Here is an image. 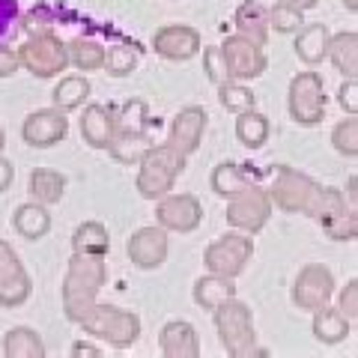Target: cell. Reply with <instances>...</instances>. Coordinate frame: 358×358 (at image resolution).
Masks as SVG:
<instances>
[{
	"label": "cell",
	"mask_w": 358,
	"mask_h": 358,
	"mask_svg": "<svg viewBox=\"0 0 358 358\" xmlns=\"http://www.w3.org/2000/svg\"><path fill=\"white\" fill-rule=\"evenodd\" d=\"M192 296H194V305L197 308H203V310H215L221 301H227L236 296V278H221V275H200L197 281H194V289H192Z\"/></svg>",
	"instance_id": "22"
},
{
	"label": "cell",
	"mask_w": 358,
	"mask_h": 358,
	"mask_svg": "<svg viewBox=\"0 0 358 358\" xmlns=\"http://www.w3.org/2000/svg\"><path fill=\"white\" fill-rule=\"evenodd\" d=\"M21 268H24V263L18 260L15 248L6 239H0V278H9V275L21 272Z\"/></svg>",
	"instance_id": "44"
},
{
	"label": "cell",
	"mask_w": 358,
	"mask_h": 358,
	"mask_svg": "<svg viewBox=\"0 0 358 358\" xmlns=\"http://www.w3.org/2000/svg\"><path fill=\"white\" fill-rule=\"evenodd\" d=\"M87 99H90V81L84 75H66L54 87V108L63 110V114L81 108Z\"/></svg>",
	"instance_id": "32"
},
{
	"label": "cell",
	"mask_w": 358,
	"mask_h": 358,
	"mask_svg": "<svg viewBox=\"0 0 358 358\" xmlns=\"http://www.w3.org/2000/svg\"><path fill=\"white\" fill-rule=\"evenodd\" d=\"M18 66L33 75V78H57L60 72L69 69V54H66V42H60L54 33H39V36H27V42L15 51Z\"/></svg>",
	"instance_id": "7"
},
{
	"label": "cell",
	"mask_w": 358,
	"mask_h": 358,
	"mask_svg": "<svg viewBox=\"0 0 358 358\" xmlns=\"http://www.w3.org/2000/svg\"><path fill=\"white\" fill-rule=\"evenodd\" d=\"M13 179H15V167H13V162L0 155V194L9 192V185H13Z\"/></svg>",
	"instance_id": "46"
},
{
	"label": "cell",
	"mask_w": 358,
	"mask_h": 358,
	"mask_svg": "<svg viewBox=\"0 0 358 358\" xmlns=\"http://www.w3.org/2000/svg\"><path fill=\"white\" fill-rule=\"evenodd\" d=\"M310 329H313V338H317L320 343L326 346H334V343H343L346 338H350V326L352 322L343 317V313L338 308L331 305H322L310 313Z\"/></svg>",
	"instance_id": "21"
},
{
	"label": "cell",
	"mask_w": 358,
	"mask_h": 358,
	"mask_svg": "<svg viewBox=\"0 0 358 358\" xmlns=\"http://www.w3.org/2000/svg\"><path fill=\"white\" fill-rule=\"evenodd\" d=\"M272 200H268L266 185H257L251 182L248 188H242L239 194L227 197V224L230 230H239V233H260L268 218H272Z\"/></svg>",
	"instance_id": "9"
},
{
	"label": "cell",
	"mask_w": 358,
	"mask_h": 358,
	"mask_svg": "<svg viewBox=\"0 0 358 358\" xmlns=\"http://www.w3.org/2000/svg\"><path fill=\"white\" fill-rule=\"evenodd\" d=\"M301 24H305V13H299L296 6H289V3H275L272 9H268V30H275V33H296Z\"/></svg>",
	"instance_id": "39"
},
{
	"label": "cell",
	"mask_w": 358,
	"mask_h": 358,
	"mask_svg": "<svg viewBox=\"0 0 358 358\" xmlns=\"http://www.w3.org/2000/svg\"><path fill=\"white\" fill-rule=\"evenodd\" d=\"M102 69L114 78H126L138 69V51L131 48V45H110L105 48V63Z\"/></svg>",
	"instance_id": "36"
},
{
	"label": "cell",
	"mask_w": 358,
	"mask_h": 358,
	"mask_svg": "<svg viewBox=\"0 0 358 358\" xmlns=\"http://www.w3.org/2000/svg\"><path fill=\"white\" fill-rule=\"evenodd\" d=\"M45 352V341L39 338V331H33L27 326H15L6 331L3 338V355L6 358H42Z\"/></svg>",
	"instance_id": "29"
},
{
	"label": "cell",
	"mask_w": 358,
	"mask_h": 358,
	"mask_svg": "<svg viewBox=\"0 0 358 358\" xmlns=\"http://www.w3.org/2000/svg\"><path fill=\"white\" fill-rule=\"evenodd\" d=\"M355 176L350 179V182H346V192H343V197H346V203H350L352 209H358V192H355Z\"/></svg>",
	"instance_id": "48"
},
{
	"label": "cell",
	"mask_w": 358,
	"mask_h": 358,
	"mask_svg": "<svg viewBox=\"0 0 358 358\" xmlns=\"http://www.w3.org/2000/svg\"><path fill=\"white\" fill-rule=\"evenodd\" d=\"M352 209L350 203H346V197L341 188H331V185H317V192H313V197L308 200L305 206V215L313 218L322 227V224H329L331 218H338L341 212Z\"/></svg>",
	"instance_id": "24"
},
{
	"label": "cell",
	"mask_w": 358,
	"mask_h": 358,
	"mask_svg": "<svg viewBox=\"0 0 358 358\" xmlns=\"http://www.w3.org/2000/svg\"><path fill=\"white\" fill-rule=\"evenodd\" d=\"M326 60L343 78H355L358 75V33L341 30V33H334V36H329Z\"/></svg>",
	"instance_id": "20"
},
{
	"label": "cell",
	"mask_w": 358,
	"mask_h": 358,
	"mask_svg": "<svg viewBox=\"0 0 358 358\" xmlns=\"http://www.w3.org/2000/svg\"><path fill=\"white\" fill-rule=\"evenodd\" d=\"M147 150H150L147 131H114V138H110L105 152H110V159L120 164H138Z\"/></svg>",
	"instance_id": "28"
},
{
	"label": "cell",
	"mask_w": 358,
	"mask_h": 358,
	"mask_svg": "<svg viewBox=\"0 0 358 358\" xmlns=\"http://www.w3.org/2000/svg\"><path fill=\"white\" fill-rule=\"evenodd\" d=\"M108 281L105 257L96 254H72L63 278V313L69 322H81L87 310L96 305L99 289Z\"/></svg>",
	"instance_id": "1"
},
{
	"label": "cell",
	"mask_w": 358,
	"mask_h": 358,
	"mask_svg": "<svg viewBox=\"0 0 358 358\" xmlns=\"http://www.w3.org/2000/svg\"><path fill=\"white\" fill-rule=\"evenodd\" d=\"M203 221V203L194 194H164L155 200V224L167 233H194Z\"/></svg>",
	"instance_id": "12"
},
{
	"label": "cell",
	"mask_w": 358,
	"mask_h": 358,
	"mask_svg": "<svg viewBox=\"0 0 358 358\" xmlns=\"http://www.w3.org/2000/svg\"><path fill=\"white\" fill-rule=\"evenodd\" d=\"M203 131H206V110L197 108V105L182 108L171 120V134H167V143L188 159V155H194L200 150V143H203Z\"/></svg>",
	"instance_id": "16"
},
{
	"label": "cell",
	"mask_w": 358,
	"mask_h": 358,
	"mask_svg": "<svg viewBox=\"0 0 358 358\" xmlns=\"http://www.w3.org/2000/svg\"><path fill=\"white\" fill-rule=\"evenodd\" d=\"M66 54H69V66H75L78 72H96L105 63V45L87 36L72 39L66 45Z\"/></svg>",
	"instance_id": "33"
},
{
	"label": "cell",
	"mask_w": 358,
	"mask_h": 358,
	"mask_svg": "<svg viewBox=\"0 0 358 358\" xmlns=\"http://www.w3.org/2000/svg\"><path fill=\"white\" fill-rule=\"evenodd\" d=\"M289 296H293V305L299 310H308V313H313L322 305H331V299H334V275H331V268H326L322 263L305 266L296 275L293 293Z\"/></svg>",
	"instance_id": "11"
},
{
	"label": "cell",
	"mask_w": 358,
	"mask_h": 358,
	"mask_svg": "<svg viewBox=\"0 0 358 358\" xmlns=\"http://www.w3.org/2000/svg\"><path fill=\"white\" fill-rule=\"evenodd\" d=\"M96 341H105L114 350H126L141 338V317L134 310H122L114 305H96L87 310V317L78 322Z\"/></svg>",
	"instance_id": "4"
},
{
	"label": "cell",
	"mask_w": 358,
	"mask_h": 358,
	"mask_svg": "<svg viewBox=\"0 0 358 358\" xmlns=\"http://www.w3.org/2000/svg\"><path fill=\"white\" fill-rule=\"evenodd\" d=\"M251 257H254L251 236H248V233H239V230H230V233H224L221 239L206 245L203 266H206V272H212V275L239 278L245 268H248Z\"/></svg>",
	"instance_id": "8"
},
{
	"label": "cell",
	"mask_w": 358,
	"mask_h": 358,
	"mask_svg": "<svg viewBox=\"0 0 358 358\" xmlns=\"http://www.w3.org/2000/svg\"><path fill=\"white\" fill-rule=\"evenodd\" d=\"M126 254H129L134 268L152 272V268H159L167 260V254H171V233L162 230L159 224L134 230L129 245H126Z\"/></svg>",
	"instance_id": "13"
},
{
	"label": "cell",
	"mask_w": 358,
	"mask_h": 358,
	"mask_svg": "<svg viewBox=\"0 0 358 358\" xmlns=\"http://www.w3.org/2000/svg\"><path fill=\"white\" fill-rule=\"evenodd\" d=\"M268 131H272V126H268V117L260 114L257 108L245 110V114H236V141L242 143V147L260 150L263 143L268 141Z\"/></svg>",
	"instance_id": "31"
},
{
	"label": "cell",
	"mask_w": 358,
	"mask_h": 358,
	"mask_svg": "<svg viewBox=\"0 0 358 358\" xmlns=\"http://www.w3.org/2000/svg\"><path fill=\"white\" fill-rule=\"evenodd\" d=\"M81 138L87 147L108 150L110 138H114V110L105 105H90L81 114Z\"/></svg>",
	"instance_id": "18"
},
{
	"label": "cell",
	"mask_w": 358,
	"mask_h": 358,
	"mask_svg": "<svg viewBox=\"0 0 358 358\" xmlns=\"http://www.w3.org/2000/svg\"><path fill=\"white\" fill-rule=\"evenodd\" d=\"M66 134H69V120L57 108L33 110L30 117H24V126H21V141L33 150L57 147V143H63Z\"/></svg>",
	"instance_id": "14"
},
{
	"label": "cell",
	"mask_w": 358,
	"mask_h": 358,
	"mask_svg": "<svg viewBox=\"0 0 358 358\" xmlns=\"http://www.w3.org/2000/svg\"><path fill=\"white\" fill-rule=\"evenodd\" d=\"M72 355H102V350H99L96 343H84V341H78V343H72Z\"/></svg>",
	"instance_id": "47"
},
{
	"label": "cell",
	"mask_w": 358,
	"mask_h": 358,
	"mask_svg": "<svg viewBox=\"0 0 358 358\" xmlns=\"http://www.w3.org/2000/svg\"><path fill=\"white\" fill-rule=\"evenodd\" d=\"M331 143L343 159H355L358 155V120L346 114L338 126L331 129Z\"/></svg>",
	"instance_id": "38"
},
{
	"label": "cell",
	"mask_w": 358,
	"mask_h": 358,
	"mask_svg": "<svg viewBox=\"0 0 358 358\" xmlns=\"http://www.w3.org/2000/svg\"><path fill=\"white\" fill-rule=\"evenodd\" d=\"M221 54H224V66H227V75H230V81H242V84H248L254 81V78H260L266 72V48L263 45H257L251 39H242V36H227L221 45Z\"/></svg>",
	"instance_id": "10"
},
{
	"label": "cell",
	"mask_w": 358,
	"mask_h": 358,
	"mask_svg": "<svg viewBox=\"0 0 358 358\" xmlns=\"http://www.w3.org/2000/svg\"><path fill=\"white\" fill-rule=\"evenodd\" d=\"M254 182V176L245 171L242 164H236V162H221V164H215V171H212V176H209V185H212V192H215L218 197H233V194H239L242 188H248Z\"/></svg>",
	"instance_id": "27"
},
{
	"label": "cell",
	"mask_w": 358,
	"mask_h": 358,
	"mask_svg": "<svg viewBox=\"0 0 358 358\" xmlns=\"http://www.w3.org/2000/svg\"><path fill=\"white\" fill-rule=\"evenodd\" d=\"M338 310L350 322L358 320V281H355V278L341 287V293H338Z\"/></svg>",
	"instance_id": "42"
},
{
	"label": "cell",
	"mask_w": 358,
	"mask_h": 358,
	"mask_svg": "<svg viewBox=\"0 0 358 358\" xmlns=\"http://www.w3.org/2000/svg\"><path fill=\"white\" fill-rule=\"evenodd\" d=\"M338 105L343 108V114H350V117L358 114V81L355 78H343V84L338 87Z\"/></svg>",
	"instance_id": "43"
},
{
	"label": "cell",
	"mask_w": 358,
	"mask_h": 358,
	"mask_svg": "<svg viewBox=\"0 0 358 358\" xmlns=\"http://www.w3.org/2000/svg\"><path fill=\"white\" fill-rule=\"evenodd\" d=\"M159 350L167 358H197L200 355V334L192 322L171 320L159 331Z\"/></svg>",
	"instance_id": "17"
},
{
	"label": "cell",
	"mask_w": 358,
	"mask_h": 358,
	"mask_svg": "<svg viewBox=\"0 0 358 358\" xmlns=\"http://www.w3.org/2000/svg\"><path fill=\"white\" fill-rule=\"evenodd\" d=\"M66 194V176L54 167H36L30 173V197L42 206H54L60 203Z\"/></svg>",
	"instance_id": "25"
},
{
	"label": "cell",
	"mask_w": 358,
	"mask_h": 358,
	"mask_svg": "<svg viewBox=\"0 0 358 358\" xmlns=\"http://www.w3.org/2000/svg\"><path fill=\"white\" fill-rule=\"evenodd\" d=\"M284 3L296 6L299 13H308V9H317V6H320V0H284Z\"/></svg>",
	"instance_id": "49"
},
{
	"label": "cell",
	"mask_w": 358,
	"mask_h": 358,
	"mask_svg": "<svg viewBox=\"0 0 358 358\" xmlns=\"http://www.w3.org/2000/svg\"><path fill=\"white\" fill-rule=\"evenodd\" d=\"M18 69H21L18 54L13 48H6V45H0V78H13Z\"/></svg>",
	"instance_id": "45"
},
{
	"label": "cell",
	"mask_w": 358,
	"mask_h": 358,
	"mask_svg": "<svg viewBox=\"0 0 358 358\" xmlns=\"http://www.w3.org/2000/svg\"><path fill=\"white\" fill-rule=\"evenodd\" d=\"M317 185L320 182L310 173L278 164L272 173V182L266 185V192H268V200H272L275 209L287 212V215H305V206L313 197V192H317Z\"/></svg>",
	"instance_id": "6"
},
{
	"label": "cell",
	"mask_w": 358,
	"mask_h": 358,
	"mask_svg": "<svg viewBox=\"0 0 358 358\" xmlns=\"http://www.w3.org/2000/svg\"><path fill=\"white\" fill-rule=\"evenodd\" d=\"M110 251V236L102 221H84L72 233V254H96L105 257Z\"/></svg>",
	"instance_id": "30"
},
{
	"label": "cell",
	"mask_w": 358,
	"mask_h": 358,
	"mask_svg": "<svg viewBox=\"0 0 358 358\" xmlns=\"http://www.w3.org/2000/svg\"><path fill=\"white\" fill-rule=\"evenodd\" d=\"M326 108H329V96H326V87H322V78L317 72L293 75L287 90L289 120L299 122V126H320L326 120Z\"/></svg>",
	"instance_id": "5"
},
{
	"label": "cell",
	"mask_w": 358,
	"mask_h": 358,
	"mask_svg": "<svg viewBox=\"0 0 358 358\" xmlns=\"http://www.w3.org/2000/svg\"><path fill=\"white\" fill-rule=\"evenodd\" d=\"M218 99L221 105L230 110V114H245V110H251L257 105V96L248 84L242 81H224L218 84Z\"/></svg>",
	"instance_id": "35"
},
{
	"label": "cell",
	"mask_w": 358,
	"mask_h": 358,
	"mask_svg": "<svg viewBox=\"0 0 358 358\" xmlns=\"http://www.w3.org/2000/svg\"><path fill=\"white\" fill-rule=\"evenodd\" d=\"M114 131H147V102L129 99L120 110H114Z\"/></svg>",
	"instance_id": "37"
},
{
	"label": "cell",
	"mask_w": 358,
	"mask_h": 358,
	"mask_svg": "<svg viewBox=\"0 0 358 358\" xmlns=\"http://www.w3.org/2000/svg\"><path fill=\"white\" fill-rule=\"evenodd\" d=\"M3 150H6V134H3V126H0V155H3Z\"/></svg>",
	"instance_id": "51"
},
{
	"label": "cell",
	"mask_w": 358,
	"mask_h": 358,
	"mask_svg": "<svg viewBox=\"0 0 358 358\" xmlns=\"http://www.w3.org/2000/svg\"><path fill=\"white\" fill-rule=\"evenodd\" d=\"M185 155L176 152L171 143H150V150L138 162V194L143 200H159L173 192L179 173L185 171Z\"/></svg>",
	"instance_id": "3"
},
{
	"label": "cell",
	"mask_w": 358,
	"mask_h": 358,
	"mask_svg": "<svg viewBox=\"0 0 358 358\" xmlns=\"http://www.w3.org/2000/svg\"><path fill=\"white\" fill-rule=\"evenodd\" d=\"M13 227L21 239L27 242H39L42 236H48L51 230V215H48V206L36 203V200H30V203H21L13 215Z\"/></svg>",
	"instance_id": "23"
},
{
	"label": "cell",
	"mask_w": 358,
	"mask_h": 358,
	"mask_svg": "<svg viewBox=\"0 0 358 358\" xmlns=\"http://www.w3.org/2000/svg\"><path fill=\"white\" fill-rule=\"evenodd\" d=\"M233 24H236V36L242 39H251L257 45L268 42V9L263 3H257V0H245V3L233 13Z\"/></svg>",
	"instance_id": "19"
},
{
	"label": "cell",
	"mask_w": 358,
	"mask_h": 358,
	"mask_svg": "<svg viewBox=\"0 0 358 358\" xmlns=\"http://www.w3.org/2000/svg\"><path fill=\"white\" fill-rule=\"evenodd\" d=\"M203 72L215 87L230 81L227 66H224V54H221V48H215V45H212V48H203Z\"/></svg>",
	"instance_id": "41"
},
{
	"label": "cell",
	"mask_w": 358,
	"mask_h": 358,
	"mask_svg": "<svg viewBox=\"0 0 358 358\" xmlns=\"http://www.w3.org/2000/svg\"><path fill=\"white\" fill-rule=\"evenodd\" d=\"M326 45H329V30L322 24H301L296 30V54L305 66H320L326 60Z\"/></svg>",
	"instance_id": "26"
},
{
	"label": "cell",
	"mask_w": 358,
	"mask_h": 358,
	"mask_svg": "<svg viewBox=\"0 0 358 358\" xmlns=\"http://www.w3.org/2000/svg\"><path fill=\"white\" fill-rule=\"evenodd\" d=\"M212 322H215V334L224 346V352L230 358H257L266 355V350L257 343V331H254V313L251 308L239 301L236 296L221 301L212 310Z\"/></svg>",
	"instance_id": "2"
},
{
	"label": "cell",
	"mask_w": 358,
	"mask_h": 358,
	"mask_svg": "<svg viewBox=\"0 0 358 358\" xmlns=\"http://www.w3.org/2000/svg\"><path fill=\"white\" fill-rule=\"evenodd\" d=\"M33 293V281L27 275V268L9 275V278H0V308H21Z\"/></svg>",
	"instance_id": "34"
},
{
	"label": "cell",
	"mask_w": 358,
	"mask_h": 358,
	"mask_svg": "<svg viewBox=\"0 0 358 358\" xmlns=\"http://www.w3.org/2000/svg\"><path fill=\"white\" fill-rule=\"evenodd\" d=\"M322 233H326L331 242H352L358 236V209H346L338 218L322 224Z\"/></svg>",
	"instance_id": "40"
},
{
	"label": "cell",
	"mask_w": 358,
	"mask_h": 358,
	"mask_svg": "<svg viewBox=\"0 0 358 358\" xmlns=\"http://www.w3.org/2000/svg\"><path fill=\"white\" fill-rule=\"evenodd\" d=\"M200 48H203V39H200V30L192 24H164L152 33V51L159 54L162 60L185 63V60H192Z\"/></svg>",
	"instance_id": "15"
},
{
	"label": "cell",
	"mask_w": 358,
	"mask_h": 358,
	"mask_svg": "<svg viewBox=\"0 0 358 358\" xmlns=\"http://www.w3.org/2000/svg\"><path fill=\"white\" fill-rule=\"evenodd\" d=\"M343 6L350 9V13H358V0H343Z\"/></svg>",
	"instance_id": "50"
}]
</instances>
